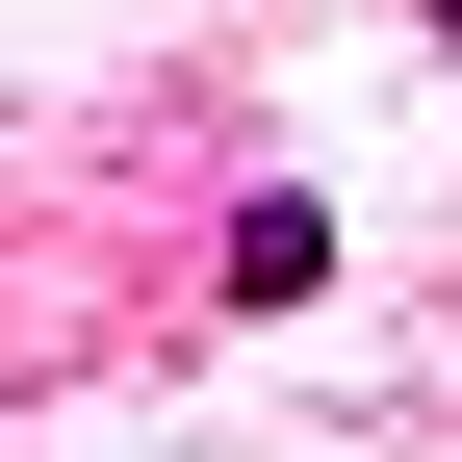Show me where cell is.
I'll return each instance as SVG.
<instances>
[{
	"instance_id": "1",
	"label": "cell",
	"mask_w": 462,
	"mask_h": 462,
	"mask_svg": "<svg viewBox=\"0 0 462 462\" xmlns=\"http://www.w3.org/2000/svg\"><path fill=\"white\" fill-rule=\"evenodd\" d=\"M334 282V206H231V309H309Z\"/></svg>"
}]
</instances>
